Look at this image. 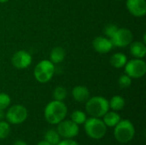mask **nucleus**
Masks as SVG:
<instances>
[{
    "label": "nucleus",
    "mask_w": 146,
    "mask_h": 145,
    "mask_svg": "<svg viewBox=\"0 0 146 145\" xmlns=\"http://www.w3.org/2000/svg\"><path fill=\"white\" fill-rule=\"evenodd\" d=\"M68 114L67 105L61 101L53 100L44 108V116L45 121L50 125H57L65 119Z\"/></svg>",
    "instance_id": "1"
},
{
    "label": "nucleus",
    "mask_w": 146,
    "mask_h": 145,
    "mask_svg": "<svg viewBox=\"0 0 146 145\" xmlns=\"http://www.w3.org/2000/svg\"><path fill=\"white\" fill-rule=\"evenodd\" d=\"M135 127L133 122L127 119L121 120L114 127V137L120 144L130 143L135 136Z\"/></svg>",
    "instance_id": "2"
},
{
    "label": "nucleus",
    "mask_w": 146,
    "mask_h": 145,
    "mask_svg": "<svg viewBox=\"0 0 146 145\" xmlns=\"http://www.w3.org/2000/svg\"><path fill=\"white\" fill-rule=\"evenodd\" d=\"M86 111L91 117L102 118L109 110V101L101 96L90 97L86 103Z\"/></svg>",
    "instance_id": "3"
},
{
    "label": "nucleus",
    "mask_w": 146,
    "mask_h": 145,
    "mask_svg": "<svg viewBox=\"0 0 146 145\" xmlns=\"http://www.w3.org/2000/svg\"><path fill=\"white\" fill-rule=\"evenodd\" d=\"M84 125L86 134L92 139L100 140L104 138L107 133V126L101 118L90 117L86 119Z\"/></svg>",
    "instance_id": "4"
},
{
    "label": "nucleus",
    "mask_w": 146,
    "mask_h": 145,
    "mask_svg": "<svg viewBox=\"0 0 146 145\" xmlns=\"http://www.w3.org/2000/svg\"><path fill=\"white\" fill-rule=\"evenodd\" d=\"M55 72V64H53L50 60H42L35 66L33 76L38 83L45 84L53 78Z\"/></svg>",
    "instance_id": "5"
},
{
    "label": "nucleus",
    "mask_w": 146,
    "mask_h": 145,
    "mask_svg": "<svg viewBox=\"0 0 146 145\" xmlns=\"http://www.w3.org/2000/svg\"><path fill=\"white\" fill-rule=\"evenodd\" d=\"M28 112L26 107L21 104H15L8 109L5 112V119L10 125H20L27 119Z\"/></svg>",
    "instance_id": "6"
},
{
    "label": "nucleus",
    "mask_w": 146,
    "mask_h": 145,
    "mask_svg": "<svg viewBox=\"0 0 146 145\" xmlns=\"http://www.w3.org/2000/svg\"><path fill=\"white\" fill-rule=\"evenodd\" d=\"M125 73L132 79H141L146 73V62L143 59L134 58L127 61L124 67Z\"/></svg>",
    "instance_id": "7"
},
{
    "label": "nucleus",
    "mask_w": 146,
    "mask_h": 145,
    "mask_svg": "<svg viewBox=\"0 0 146 145\" xmlns=\"http://www.w3.org/2000/svg\"><path fill=\"white\" fill-rule=\"evenodd\" d=\"M56 127V131L61 138L72 139L78 136L80 132V128L77 124L73 122L71 120H63L60 123H58Z\"/></svg>",
    "instance_id": "8"
},
{
    "label": "nucleus",
    "mask_w": 146,
    "mask_h": 145,
    "mask_svg": "<svg viewBox=\"0 0 146 145\" xmlns=\"http://www.w3.org/2000/svg\"><path fill=\"white\" fill-rule=\"evenodd\" d=\"M113 46L124 48L128 46L133 40V34L131 30L127 28H118L115 33L110 38Z\"/></svg>",
    "instance_id": "9"
},
{
    "label": "nucleus",
    "mask_w": 146,
    "mask_h": 145,
    "mask_svg": "<svg viewBox=\"0 0 146 145\" xmlns=\"http://www.w3.org/2000/svg\"><path fill=\"white\" fill-rule=\"evenodd\" d=\"M32 62L33 57L31 54L23 50L16 51L11 57V63L16 69H25L31 65Z\"/></svg>",
    "instance_id": "10"
},
{
    "label": "nucleus",
    "mask_w": 146,
    "mask_h": 145,
    "mask_svg": "<svg viewBox=\"0 0 146 145\" xmlns=\"http://www.w3.org/2000/svg\"><path fill=\"white\" fill-rule=\"evenodd\" d=\"M126 7L134 17H143L146 14L145 0H127Z\"/></svg>",
    "instance_id": "11"
},
{
    "label": "nucleus",
    "mask_w": 146,
    "mask_h": 145,
    "mask_svg": "<svg viewBox=\"0 0 146 145\" xmlns=\"http://www.w3.org/2000/svg\"><path fill=\"white\" fill-rule=\"evenodd\" d=\"M92 46L95 51L100 54L109 53L114 47L111 40L105 36H98L92 41Z\"/></svg>",
    "instance_id": "12"
},
{
    "label": "nucleus",
    "mask_w": 146,
    "mask_h": 145,
    "mask_svg": "<svg viewBox=\"0 0 146 145\" xmlns=\"http://www.w3.org/2000/svg\"><path fill=\"white\" fill-rule=\"evenodd\" d=\"M73 98L78 103H86L90 97V91L84 85H76L72 90Z\"/></svg>",
    "instance_id": "13"
},
{
    "label": "nucleus",
    "mask_w": 146,
    "mask_h": 145,
    "mask_svg": "<svg viewBox=\"0 0 146 145\" xmlns=\"http://www.w3.org/2000/svg\"><path fill=\"white\" fill-rule=\"evenodd\" d=\"M130 54L138 59H144L146 56V45L142 41H134L129 44Z\"/></svg>",
    "instance_id": "14"
},
{
    "label": "nucleus",
    "mask_w": 146,
    "mask_h": 145,
    "mask_svg": "<svg viewBox=\"0 0 146 145\" xmlns=\"http://www.w3.org/2000/svg\"><path fill=\"white\" fill-rule=\"evenodd\" d=\"M102 120L107 127H115L118 122L121 120V115L116 111H108L103 117Z\"/></svg>",
    "instance_id": "15"
},
{
    "label": "nucleus",
    "mask_w": 146,
    "mask_h": 145,
    "mask_svg": "<svg viewBox=\"0 0 146 145\" xmlns=\"http://www.w3.org/2000/svg\"><path fill=\"white\" fill-rule=\"evenodd\" d=\"M66 56V52L64 49L61 46L54 47L50 53V61L53 64H59L63 62Z\"/></svg>",
    "instance_id": "16"
},
{
    "label": "nucleus",
    "mask_w": 146,
    "mask_h": 145,
    "mask_svg": "<svg viewBox=\"0 0 146 145\" xmlns=\"http://www.w3.org/2000/svg\"><path fill=\"white\" fill-rule=\"evenodd\" d=\"M110 64L115 68H122L127 62V57L124 53L117 52L110 57Z\"/></svg>",
    "instance_id": "17"
},
{
    "label": "nucleus",
    "mask_w": 146,
    "mask_h": 145,
    "mask_svg": "<svg viewBox=\"0 0 146 145\" xmlns=\"http://www.w3.org/2000/svg\"><path fill=\"white\" fill-rule=\"evenodd\" d=\"M126 105V101L124 97L119 95H115L111 97V99L109 101V106L110 109H112L113 111H121L124 109Z\"/></svg>",
    "instance_id": "18"
},
{
    "label": "nucleus",
    "mask_w": 146,
    "mask_h": 145,
    "mask_svg": "<svg viewBox=\"0 0 146 145\" xmlns=\"http://www.w3.org/2000/svg\"><path fill=\"white\" fill-rule=\"evenodd\" d=\"M44 140H45L46 142L50 143V144L56 145L61 141V137L58 134V132H57L56 130L50 129V130H47L44 132Z\"/></svg>",
    "instance_id": "19"
},
{
    "label": "nucleus",
    "mask_w": 146,
    "mask_h": 145,
    "mask_svg": "<svg viewBox=\"0 0 146 145\" xmlns=\"http://www.w3.org/2000/svg\"><path fill=\"white\" fill-rule=\"evenodd\" d=\"M87 117H86V114L82 111V110H74L72 114H71V121L73 122H74L75 124H77L78 126L80 125H83L85 123V121H86Z\"/></svg>",
    "instance_id": "20"
},
{
    "label": "nucleus",
    "mask_w": 146,
    "mask_h": 145,
    "mask_svg": "<svg viewBox=\"0 0 146 145\" xmlns=\"http://www.w3.org/2000/svg\"><path fill=\"white\" fill-rule=\"evenodd\" d=\"M68 96V91L63 86H56L53 91V98L56 101L63 102Z\"/></svg>",
    "instance_id": "21"
},
{
    "label": "nucleus",
    "mask_w": 146,
    "mask_h": 145,
    "mask_svg": "<svg viewBox=\"0 0 146 145\" xmlns=\"http://www.w3.org/2000/svg\"><path fill=\"white\" fill-rule=\"evenodd\" d=\"M10 124L5 121H0V139H5L10 134Z\"/></svg>",
    "instance_id": "22"
},
{
    "label": "nucleus",
    "mask_w": 146,
    "mask_h": 145,
    "mask_svg": "<svg viewBox=\"0 0 146 145\" xmlns=\"http://www.w3.org/2000/svg\"><path fill=\"white\" fill-rule=\"evenodd\" d=\"M11 103V98L9 95L4 92H0V109H7Z\"/></svg>",
    "instance_id": "23"
},
{
    "label": "nucleus",
    "mask_w": 146,
    "mask_h": 145,
    "mask_svg": "<svg viewBox=\"0 0 146 145\" xmlns=\"http://www.w3.org/2000/svg\"><path fill=\"white\" fill-rule=\"evenodd\" d=\"M132 78H130L127 74H122L118 79V85L121 89H127L132 85Z\"/></svg>",
    "instance_id": "24"
},
{
    "label": "nucleus",
    "mask_w": 146,
    "mask_h": 145,
    "mask_svg": "<svg viewBox=\"0 0 146 145\" xmlns=\"http://www.w3.org/2000/svg\"><path fill=\"white\" fill-rule=\"evenodd\" d=\"M118 28L119 27L116 25H115V24H112V23L108 24V25L105 26V27L104 29V33L105 37L110 38L115 33V32L118 30Z\"/></svg>",
    "instance_id": "25"
},
{
    "label": "nucleus",
    "mask_w": 146,
    "mask_h": 145,
    "mask_svg": "<svg viewBox=\"0 0 146 145\" xmlns=\"http://www.w3.org/2000/svg\"><path fill=\"white\" fill-rule=\"evenodd\" d=\"M56 145H79V144L76 141H74L73 138L72 139L63 138V140H61Z\"/></svg>",
    "instance_id": "26"
},
{
    "label": "nucleus",
    "mask_w": 146,
    "mask_h": 145,
    "mask_svg": "<svg viewBox=\"0 0 146 145\" xmlns=\"http://www.w3.org/2000/svg\"><path fill=\"white\" fill-rule=\"evenodd\" d=\"M13 145H28L24 140L22 139H17L14 142V144Z\"/></svg>",
    "instance_id": "27"
},
{
    "label": "nucleus",
    "mask_w": 146,
    "mask_h": 145,
    "mask_svg": "<svg viewBox=\"0 0 146 145\" xmlns=\"http://www.w3.org/2000/svg\"><path fill=\"white\" fill-rule=\"evenodd\" d=\"M5 119V112L3 109H0V121H3Z\"/></svg>",
    "instance_id": "28"
},
{
    "label": "nucleus",
    "mask_w": 146,
    "mask_h": 145,
    "mask_svg": "<svg viewBox=\"0 0 146 145\" xmlns=\"http://www.w3.org/2000/svg\"><path fill=\"white\" fill-rule=\"evenodd\" d=\"M37 145H52L50 144V143H48V142H46L45 140H42V141H40V142H38Z\"/></svg>",
    "instance_id": "29"
},
{
    "label": "nucleus",
    "mask_w": 146,
    "mask_h": 145,
    "mask_svg": "<svg viewBox=\"0 0 146 145\" xmlns=\"http://www.w3.org/2000/svg\"><path fill=\"white\" fill-rule=\"evenodd\" d=\"M9 0H0V3H5L7 2H9Z\"/></svg>",
    "instance_id": "30"
},
{
    "label": "nucleus",
    "mask_w": 146,
    "mask_h": 145,
    "mask_svg": "<svg viewBox=\"0 0 146 145\" xmlns=\"http://www.w3.org/2000/svg\"><path fill=\"white\" fill-rule=\"evenodd\" d=\"M118 1H121V0H118Z\"/></svg>",
    "instance_id": "31"
}]
</instances>
